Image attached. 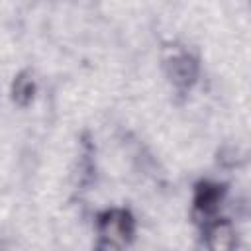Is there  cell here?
Listing matches in <instances>:
<instances>
[{
  "instance_id": "6da1fadb",
  "label": "cell",
  "mask_w": 251,
  "mask_h": 251,
  "mask_svg": "<svg viewBox=\"0 0 251 251\" xmlns=\"http://www.w3.org/2000/svg\"><path fill=\"white\" fill-rule=\"evenodd\" d=\"M98 235L102 247L120 249L129 243L133 235V220L124 210H110L98 220Z\"/></svg>"
},
{
  "instance_id": "7a4b0ae2",
  "label": "cell",
  "mask_w": 251,
  "mask_h": 251,
  "mask_svg": "<svg viewBox=\"0 0 251 251\" xmlns=\"http://www.w3.org/2000/svg\"><path fill=\"white\" fill-rule=\"evenodd\" d=\"M208 247L214 251H227L233 247L235 235L227 222H216L208 227Z\"/></svg>"
},
{
  "instance_id": "3957f363",
  "label": "cell",
  "mask_w": 251,
  "mask_h": 251,
  "mask_svg": "<svg viewBox=\"0 0 251 251\" xmlns=\"http://www.w3.org/2000/svg\"><path fill=\"white\" fill-rule=\"evenodd\" d=\"M220 200H222V188L218 184H210V182L198 184L196 196H194V206H196L198 212L212 214L218 208Z\"/></svg>"
},
{
  "instance_id": "277c9868",
  "label": "cell",
  "mask_w": 251,
  "mask_h": 251,
  "mask_svg": "<svg viewBox=\"0 0 251 251\" xmlns=\"http://www.w3.org/2000/svg\"><path fill=\"white\" fill-rule=\"evenodd\" d=\"M196 71H194V63L188 57H178L173 61V69H171V76L176 84H190L194 78Z\"/></svg>"
},
{
  "instance_id": "5b68a950",
  "label": "cell",
  "mask_w": 251,
  "mask_h": 251,
  "mask_svg": "<svg viewBox=\"0 0 251 251\" xmlns=\"http://www.w3.org/2000/svg\"><path fill=\"white\" fill-rule=\"evenodd\" d=\"M31 96H33V80L27 75H20L14 82V100L25 104L31 100Z\"/></svg>"
}]
</instances>
